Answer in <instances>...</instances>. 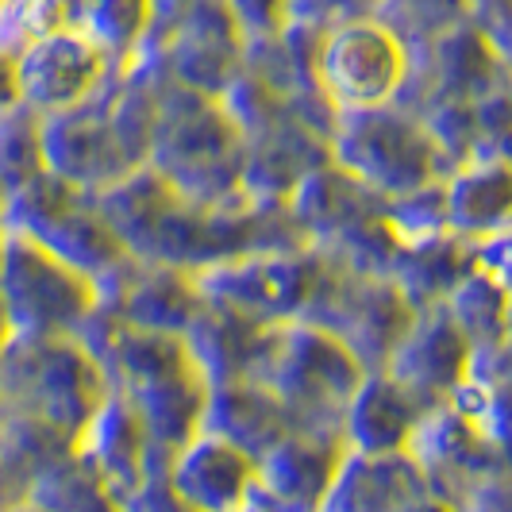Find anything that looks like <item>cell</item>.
I'll use <instances>...</instances> for the list:
<instances>
[{"instance_id": "3", "label": "cell", "mask_w": 512, "mask_h": 512, "mask_svg": "<svg viewBox=\"0 0 512 512\" xmlns=\"http://www.w3.org/2000/svg\"><path fill=\"white\" fill-rule=\"evenodd\" d=\"M101 70L104 51L89 31L66 27V31L39 35L16 54L20 101L43 112H70L74 104L89 97Z\"/></svg>"}, {"instance_id": "8", "label": "cell", "mask_w": 512, "mask_h": 512, "mask_svg": "<svg viewBox=\"0 0 512 512\" xmlns=\"http://www.w3.org/2000/svg\"><path fill=\"white\" fill-rule=\"evenodd\" d=\"M20 104V77H16V54L0 51V112H12Z\"/></svg>"}, {"instance_id": "5", "label": "cell", "mask_w": 512, "mask_h": 512, "mask_svg": "<svg viewBox=\"0 0 512 512\" xmlns=\"http://www.w3.org/2000/svg\"><path fill=\"white\" fill-rule=\"evenodd\" d=\"M512 212V170L509 166H474L447 189V220L462 228H489Z\"/></svg>"}, {"instance_id": "4", "label": "cell", "mask_w": 512, "mask_h": 512, "mask_svg": "<svg viewBox=\"0 0 512 512\" xmlns=\"http://www.w3.org/2000/svg\"><path fill=\"white\" fill-rule=\"evenodd\" d=\"M251 482L243 451L224 439H201L178 462V493L201 512H231Z\"/></svg>"}, {"instance_id": "7", "label": "cell", "mask_w": 512, "mask_h": 512, "mask_svg": "<svg viewBox=\"0 0 512 512\" xmlns=\"http://www.w3.org/2000/svg\"><path fill=\"white\" fill-rule=\"evenodd\" d=\"M143 16H147V0H89L85 27L101 47H108V43H128L143 24Z\"/></svg>"}, {"instance_id": "2", "label": "cell", "mask_w": 512, "mask_h": 512, "mask_svg": "<svg viewBox=\"0 0 512 512\" xmlns=\"http://www.w3.org/2000/svg\"><path fill=\"white\" fill-rule=\"evenodd\" d=\"M316 66L335 101L366 112L397 93L405 77V51L389 27L351 24L324 39Z\"/></svg>"}, {"instance_id": "1", "label": "cell", "mask_w": 512, "mask_h": 512, "mask_svg": "<svg viewBox=\"0 0 512 512\" xmlns=\"http://www.w3.org/2000/svg\"><path fill=\"white\" fill-rule=\"evenodd\" d=\"M0 289L8 324L24 335H47L54 324L74 320L85 305H77L74 293H85L81 270L62 266L54 251L43 243L12 235L0 255Z\"/></svg>"}, {"instance_id": "6", "label": "cell", "mask_w": 512, "mask_h": 512, "mask_svg": "<svg viewBox=\"0 0 512 512\" xmlns=\"http://www.w3.org/2000/svg\"><path fill=\"white\" fill-rule=\"evenodd\" d=\"M370 436V451H385L409 432V412H405V389L401 385H366L355 401V436Z\"/></svg>"}]
</instances>
